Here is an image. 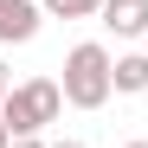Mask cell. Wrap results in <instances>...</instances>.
<instances>
[{
    "instance_id": "6",
    "label": "cell",
    "mask_w": 148,
    "mask_h": 148,
    "mask_svg": "<svg viewBox=\"0 0 148 148\" xmlns=\"http://www.w3.org/2000/svg\"><path fill=\"white\" fill-rule=\"evenodd\" d=\"M45 13H58V19H97L103 13V0H39Z\"/></svg>"
},
{
    "instance_id": "4",
    "label": "cell",
    "mask_w": 148,
    "mask_h": 148,
    "mask_svg": "<svg viewBox=\"0 0 148 148\" xmlns=\"http://www.w3.org/2000/svg\"><path fill=\"white\" fill-rule=\"evenodd\" d=\"M103 26L116 39H148V0H103Z\"/></svg>"
},
{
    "instance_id": "1",
    "label": "cell",
    "mask_w": 148,
    "mask_h": 148,
    "mask_svg": "<svg viewBox=\"0 0 148 148\" xmlns=\"http://www.w3.org/2000/svg\"><path fill=\"white\" fill-rule=\"evenodd\" d=\"M58 90H64L71 110H103L110 90H116V58H110L97 39L71 45V52H64V84H58Z\"/></svg>"
},
{
    "instance_id": "9",
    "label": "cell",
    "mask_w": 148,
    "mask_h": 148,
    "mask_svg": "<svg viewBox=\"0 0 148 148\" xmlns=\"http://www.w3.org/2000/svg\"><path fill=\"white\" fill-rule=\"evenodd\" d=\"M0 148H13V129H7V116H0Z\"/></svg>"
},
{
    "instance_id": "2",
    "label": "cell",
    "mask_w": 148,
    "mask_h": 148,
    "mask_svg": "<svg viewBox=\"0 0 148 148\" xmlns=\"http://www.w3.org/2000/svg\"><path fill=\"white\" fill-rule=\"evenodd\" d=\"M58 110H64V90H58L52 77H26V84H13V97L0 103V116H7L13 135H39L45 122H58Z\"/></svg>"
},
{
    "instance_id": "8",
    "label": "cell",
    "mask_w": 148,
    "mask_h": 148,
    "mask_svg": "<svg viewBox=\"0 0 148 148\" xmlns=\"http://www.w3.org/2000/svg\"><path fill=\"white\" fill-rule=\"evenodd\" d=\"M13 148H45V142L39 135H13Z\"/></svg>"
},
{
    "instance_id": "10",
    "label": "cell",
    "mask_w": 148,
    "mask_h": 148,
    "mask_svg": "<svg viewBox=\"0 0 148 148\" xmlns=\"http://www.w3.org/2000/svg\"><path fill=\"white\" fill-rule=\"evenodd\" d=\"M52 148H84V142H77V135H64V142H52Z\"/></svg>"
},
{
    "instance_id": "5",
    "label": "cell",
    "mask_w": 148,
    "mask_h": 148,
    "mask_svg": "<svg viewBox=\"0 0 148 148\" xmlns=\"http://www.w3.org/2000/svg\"><path fill=\"white\" fill-rule=\"evenodd\" d=\"M116 90H148V52H129V58H116Z\"/></svg>"
},
{
    "instance_id": "11",
    "label": "cell",
    "mask_w": 148,
    "mask_h": 148,
    "mask_svg": "<svg viewBox=\"0 0 148 148\" xmlns=\"http://www.w3.org/2000/svg\"><path fill=\"white\" fill-rule=\"evenodd\" d=\"M122 148H148V142H122Z\"/></svg>"
},
{
    "instance_id": "7",
    "label": "cell",
    "mask_w": 148,
    "mask_h": 148,
    "mask_svg": "<svg viewBox=\"0 0 148 148\" xmlns=\"http://www.w3.org/2000/svg\"><path fill=\"white\" fill-rule=\"evenodd\" d=\"M7 97H13V71L0 64V103H7Z\"/></svg>"
},
{
    "instance_id": "3",
    "label": "cell",
    "mask_w": 148,
    "mask_h": 148,
    "mask_svg": "<svg viewBox=\"0 0 148 148\" xmlns=\"http://www.w3.org/2000/svg\"><path fill=\"white\" fill-rule=\"evenodd\" d=\"M45 7H32V0H0V45H26L39 32Z\"/></svg>"
}]
</instances>
